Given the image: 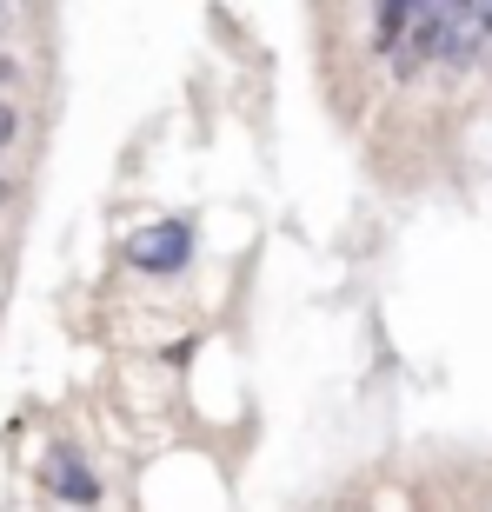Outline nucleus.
Listing matches in <instances>:
<instances>
[{
    "label": "nucleus",
    "instance_id": "nucleus-2",
    "mask_svg": "<svg viewBox=\"0 0 492 512\" xmlns=\"http://www.w3.org/2000/svg\"><path fill=\"white\" fill-rule=\"evenodd\" d=\"M40 479H47V493L67 499V506H100V479H94V466H87L80 453H67V446H54V453H47Z\"/></svg>",
    "mask_w": 492,
    "mask_h": 512
},
{
    "label": "nucleus",
    "instance_id": "nucleus-3",
    "mask_svg": "<svg viewBox=\"0 0 492 512\" xmlns=\"http://www.w3.org/2000/svg\"><path fill=\"white\" fill-rule=\"evenodd\" d=\"M406 34H413V7H406V0H393V7H379V20H373V47H379V54H393V60H399Z\"/></svg>",
    "mask_w": 492,
    "mask_h": 512
},
{
    "label": "nucleus",
    "instance_id": "nucleus-4",
    "mask_svg": "<svg viewBox=\"0 0 492 512\" xmlns=\"http://www.w3.org/2000/svg\"><path fill=\"white\" fill-rule=\"evenodd\" d=\"M14 133H20V114H14V100H0V153L14 147Z\"/></svg>",
    "mask_w": 492,
    "mask_h": 512
},
{
    "label": "nucleus",
    "instance_id": "nucleus-1",
    "mask_svg": "<svg viewBox=\"0 0 492 512\" xmlns=\"http://www.w3.org/2000/svg\"><path fill=\"white\" fill-rule=\"evenodd\" d=\"M127 266L133 273H153V280L187 273L193 266V227L187 220H147V227H133L127 233Z\"/></svg>",
    "mask_w": 492,
    "mask_h": 512
}]
</instances>
